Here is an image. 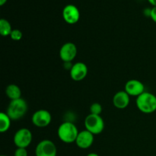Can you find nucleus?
Listing matches in <instances>:
<instances>
[{
    "instance_id": "obj_1",
    "label": "nucleus",
    "mask_w": 156,
    "mask_h": 156,
    "mask_svg": "<svg viewBox=\"0 0 156 156\" xmlns=\"http://www.w3.org/2000/svg\"><path fill=\"white\" fill-rule=\"evenodd\" d=\"M79 133L78 128L71 121H66L61 123L57 129L59 139L64 143L67 144L76 143Z\"/></svg>"
},
{
    "instance_id": "obj_2",
    "label": "nucleus",
    "mask_w": 156,
    "mask_h": 156,
    "mask_svg": "<svg viewBox=\"0 0 156 156\" xmlns=\"http://www.w3.org/2000/svg\"><path fill=\"white\" fill-rule=\"evenodd\" d=\"M136 107L144 114H152L156 111V96L150 92L145 91L136 98Z\"/></svg>"
},
{
    "instance_id": "obj_3",
    "label": "nucleus",
    "mask_w": 156,
    "mask_h": 156,
    "mask_svg": "<svg viewBox=\"0 0 156 156\" xmlns=\"http://www.w3.org/2000/svg\"><path fill=\"white\" fill-rule=\"evenodd\" d=\"M28 107L25 100L23 98L11 101L8 106L6 114L12 120H17L22 118L27 113Z\"/></svg>"
},
{
    "instance_id": "obj_4",
    "label": "nucleus",
    "mask_w": 156,
    "mask_h": 156,
    "mask_svg": "<svg viewBox=\"0 0 156 156\" xmlns=\"http://www.w3.org/2000/svg\"><path fill=\"white\" fill-rule=\"evenodd\" d=\"M85 126L92 134L98 135L105 129V122L100 115L89 114L85 119Z\"/></svg>"
},
{
    "instance_id": "obj_5",
    "label": "nucleus",
    "mask_w": 156,
    "mask_h": 156,
    "mask_svg": "<svg viewBox=\"0 0 156 156\" xmlns=\"http://www.w3.org/2000/svg\"><path fill=\"white\" fill-rule=\"evenodd\" d=\"M32 133L27 128L18 129L14 136L13 141L17 148H27L32 142Z\"/></svg>"
},
{
    "instance_id": "obj_6",
    "label": "nucleus",
    "mask_w": 156,
    "mask_h": 156,
    "mask_svg": "<svg viewBox=\"0 0 156 156\" xmlns=\"http://www.w3.org/2000/svg\"><path fill=\"white\" fill-rule=\"evenodd\" d=\"M57 149L53 141L44 140L40 142L35 149L36 156H56Z\"/></svg>"
},
{
    "instance_id": "obj_7",
    "label": "nucleus",
    "mask_w": 156,
    "mask_h": 156,
    "mask_svg": "<svg viewBox=\"0 0 156 156\" xmlns=\"http://www.w3.org/2000/svg\"><path fill=\"white\" fill-rule=\"evenodd\" d=\"M31 120L33 124L37 127L44 128L51 123L52 116L47 110L41 109L34 113Z\"/></svg>"
},
{
    "instance_id": "obj_8",
    "label": "nucleus",
    "mask_w": 156,
    "mask_h": 156,
    "mask_svg": "<svg viewBox=\"0 0 156 156\" xmlns=\"http://www.w3.org/2000/svg\"><path fill=\"white\" fill-rule=\"evenodd\" d=\"M77 55V47L73 43L67 42L61 47L59 56L64 62H72Z\"/></svg>"
},
{
    "instance_id": "obj_9",
    "label": "nucleus",
    "mask_w": 156,
    "mask_h": 156,
    "mask_svg": "<svg viewBox=\"0 0 156 156\" xmlns=\"http://www.w3.org/2000/svg\"><path fill=\"white\" fill-rule=\"evenodd\" d=\"M62 18L67 24H74L79 21L80 12L74 5H67L62 10Z\"/></svg>"
},
{
    "instance_id": "obj_10",
    "label": "nucleus",
    "mask_w": 156,
    "mask_h": 156,
    "mask_svg": "<svg viewBox=\"0 0 156 156\" xmlns=\"http://www.w3.org/2000/svg\"><path fill=\"white\" fill-rule=\"evenodd\" d=\"M88 67L84 62H79L73 64V67L70 69V77L73 81L80 82L85 79L88 75Z\"/></svg>"
},
{
    "instance_id": "obj_11",
    "label": "nucleus",
    "mask_w": 156,
    "mask_h": 156,
    "mask_svg": "<svg viewBox=\"0 0 156 156\" xmlns=\"http://www.w3.org/2000/svg\"><path fill=\"white\" fill-rule=\"evenodd\" d=\"M124 91L129 96L138 97L145 92V86L142 82L137 79H130L126 83Z\"/></svg>"
},
{
    "instance_id": "obj_12",
    "label": "nucleus",
    "mask_w": 156,
    "mask_h": 156,
    "mask_svg": "<svg viewBox=\"0 0 156 156\" xmlns=\"http://www.w3.org/2000/svg\"><path fill=\"white\" fill-rule=\"evenodd\" d=\"M94 134L90 133L87 129L79 133L76 140V146L82 149H87L92 146L94 143Z\"/></svg>"
},
{
    "instance_id": "obj_13",
    "label": "nucleus",
    "mask_w": 156,
    "mask_h": 156,
    "mask_svg": "<svg viewBox=\"0 0 156 156\" xmlns=\"http://www.w3.org/2000/svg\"><path fill=\"white\" fill-rule=\"evenodd\" d=\"M130 96L125 91H119L113 97V105L117 109H125L129 105Z\"/></svg>"
},
{
    "instance_id": "obj_14",
    "label": "nucleus",
    "mask_w": 156,
    "mask_h": 156,
    "mask_svg": "<svg viewBox=\"0 0 156 156\" xmlns=\"http://www.w3.org/2000/svg\"><path fill=\"white\" fill-rule=\"evenodd\" d=\"M5 94L11 101L17 100V99L21 98V88L17 85L10 84L6 87Z\"/></svg>"
},
{
    "instance_id": "obj_15",
    "label": "nucleus",
    "mask_w": 156,
    "mask_h": 156,
    "mask_svg": "<svg viewBox=\"0 0 156 156\" xmlns=\"http://www.w3.org/2000/svg\"><path fill=\"white\" fill-rule=\"evenodd\" d=\"M12 119L9 117L6 113H0V132H7L11 126V121Z\"/></svg>"
},
{
    "instance_id": "obj_16",
    "label": "nucleus",
    "mask_w": 156,
    "mask_h": 156,
    "mask_svg": "<svg viewBox=\"0 0 156 156\" xmlns=\"http://www.w3.org/2000/svg\"><path fill=\"white\" fill-rule=\"evenodd\" d=\"M12 31V25L9 23V21H7L5 18H2L0 20V34L2 37L10 36L11 33Z\"/></svg>"
},
{
    "instance_id": "obj_17",
    "label": "nucleus",
    "mask_w": 156,
    "mask_h": 156,
    "mask_svg": "<svg viewBox=\"0 0 156 156\" xmlns=\"http://www.w3.org/2000/svg\"><path fill=\"white\" fill-rule=\"evenodd\" d=\"M102 112V106L99 103H93L90 107V114L100 115Z\"/></svg>"
},
{
    "instance_id": "obj_18",
    "label": "nucleus",
    "mask_w": 156,
    "mask_h": 156,
    "mask_svg": "<svg viewBox=\"0 0 156 156\" xmlns=\"http://www.w3.org/2000/svg\"><path fill=\"white\" fill-rule=\"evenodd\" d=\"M22 32L20 30H18V29H14V30H12V33L10 34L11 39H12L15 41H20L22 38Z\"/></svg>"
},
{
    "instance_id": "obj_19",
    "label": "nucleus",
    "mask_w": 156,
    "mask_h": 156,
    "mask_svg": "<svg viewBox=\"0 0 156 156\" xmlns=\"http://www.w3.org/2000/svg\"><path fill=\"white\" fill-rule=\"evenodd\" d=\"M27 151L25 148H17L15 151L14 156H27Z\"/></svg>"
},
{
    "instance_id": "obj_20",
    "label": "nucleus",
    "mask_w": 156,
    "mask_h": 156,
    "mask_svg": "<svg viewBox=\"0 0 156 156\" xmlns=\"http://www.w3.org/2000/svg\"><path fill=\"white\" fill-rule=\"evenodd\" d=\"M150 18L154 22L156 23V7H152V9H151Z\"/></svg>"
},
{
    "instance_id": "obj_21",
    "label": "nucleus",
    "mask_w": 156,
    "mask_h": 156,
    "mask_svg": "<svg viewBox=\"0 0 156 156\" xmlns=\"http://www.w3.org/2000/svg\"><path fill=\"white\" fill-rule=\"evenodd\" d=\"M151 9H149V8H147V9H146L144 10V14L146 15H147V16L150 17V15H151Z\"/></svg>"
},
{
    "instance_id": "obj_22",
    "label": "nucleus",
    "mask_w": 156,
    "mask_h": 156,
    "mask_svg": "<svg viewBox=\"0 0 156 156\" xmlns=\"http://www.w3.org/2000/svg\"><path fill=\"white\" fill-rule=\"evenodd\" d=\"M148 1L153 7H156V0H148Z\"/></svg>"
},
{
    "instance_id": "obj_23",
    "label": "nucleus",
    "mask_w": 156,
    "mask_h": 156,
    "mask_svg": "<svg viewBox=\"0 0 156 156\" xmlns=\"http://www.w3.org/2000/svg\"><path fill=\"white\" fill-rule=\"evenodd\" d=\"M7 1L8 0H0V5L1 6L4 5L7 2Z\"/></svg>"
},
{
    "instance_id": "obj_24",
    "label": "nucleus",
    "mask_w": 156,
    "mask_h": 156,
    "mask_svg": "<svg viewBox=\"0 0 156 156\" xmlns=\"http://www.w3.org/2000/svg\"><path fill=\"white\" fill-rule=\"evenodd\" d=\"M86 156H99L97 153H94V152H91V153L88 154Z\"/></svg>"
},
{
    "instance_id": "obj_25",
    "label": "nucleus",
    "mask_w": 156,
    "mask_h": 156,
    "mask_svg": "<svg viewBox=\"0 0 156 156\" xmlns=\"http://www.w3.org/2000/svg\"><path fill=\"white\" fill-rule=\"evenodd\" d=\"M1 156H7V155H1Z\"/></svg>"
}]
</instances>
